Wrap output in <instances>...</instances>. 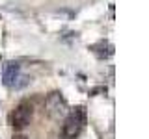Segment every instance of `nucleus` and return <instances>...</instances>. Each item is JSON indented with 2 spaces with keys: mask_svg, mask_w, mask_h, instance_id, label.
<instances>
[{
  "mask_svg": "<svg viewBox=\"0 0 149 139\" xmlns=\"http://www.w3.org/2000/svg\"><path fill=\"white\" fill-rule=\"evenodd\" d=\"M86 126V109L82 106L71 109L65 117V122H63V136L67 139H74L80 136V132Z\"/></svg>",
  "mask_w": 149,
  "mask_h": 139,
  "instance_id": "1",
  "label": "nucleus"
},
{
  "mask_svg": "<svg viewBox=\"0 0 149 139\" xmlns=\"http://www.w3.org/2000/svg\"><path fill=\"white\" fill-rule=\"evenodd\" d=\"M32 113H34V108H32L30 102H21V104L13 109V113L9 115V124H11L13 128H17V130L24 128V126L30 124Z\"/></svg>",
  "mask_w": 149,
  "mask_h": 139,
  "instance_id": "2",
  "label": "nucleus"
},
{
  "mask_svg": "<svg viewBox=\"0 0 149 139\" xmlns=\"http://www.w3.org/2000/svg\"><path fill=\"white\" fill-rule=\"evenodd\" d=\"M45 108H47V113L56 119V117L65 115V111H67V102H65V98L60 93H52V95H49V98H47Z\"/></svg>",
  "mask_w": 149,
  "mask_h": 139,
  "instance_id": "3",
  "label": "nucleus"
},
{
  "mask_svg": "<svg viewBox=\"0 0 149 139\" xmlns=\"http://www.w3.org/2000/svg\"><path fill=\"white\" fill-rule=\"evenodd\" d=\"M19 76V63L17 61H8L4 65V71H2V80H4V85L11 87L13 82L17 80Z\"/></svg>",
  "mask_w": 149,
  "mask_h": 139,
  "instance_id": "4",
  "label": "nucleus"
},
{
  "mask_svg": "<svg viewBox=\"0 0 149 139\" xmlns=\"http://www.w3.org/2000/svg\"><path fill=\"white\" fill-rule=\"evenodd\" d=\"M28 83H30V78H28V76H17V80L13 82L11 87H15V89H22V87L28 85Z\"/></svg>",
  "mask_w": 149,
  "mask_h": 139,
  "instance_id": "5",
  "label": "nucleus"
},
{
  "mask_svg": "<svg viewBox=\"0 0 149 139\" xmlns=\"http://www.w3.org/2000/svg\"><path fill=\"white\" fill-rule=\"evenodd\" d=\"M13 139H26V136H22V133H15Z\"/></svg>",
  "mask_w": 149,
  "mask_h": 139,
  "instance_id": "6",
  "label": "nucleus"
}]
</instances>
